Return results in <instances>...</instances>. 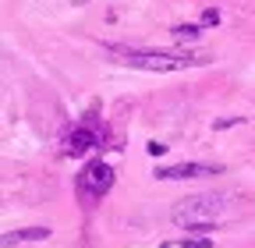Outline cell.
<instances>
[{
	"label": "cell",
	"mask_w": 255,
	"mask_h": 248,
	"mask_svg": "<svg viewBox=\"0 0 255 248\" xmlns=\"http://www.w3.org/2000/svg\"><path fill=\"white\" fill-rule=\"evenodd\" d=\"M199 32H202V25H174V32H170V36H174L177 43H195Z\"/></svg>",
	"instance_id": "obj_7"
},
{
	"label": "cell",
	"mask_w": 255,
	"mask_h": 248,
	"mask_svg": "<svg viewBox=\"0 0 255 248\" xmlns=\"http://www.w3.org/2000/svg\"><path fill=\"white\" fill-rule=\"evenodd\" d=\"M209 174H220V167H209V163H174V167H159L156 170L159 181H188V177H209Z\"/></svg>",
	"instance_id": "obj_5"
},
{
	"label": "cell",
	"mask_w": 255,
	"mask_h": 248,
	"mask_svg": "<svg viewBox=\"0 0 255 248\" xmlns=\"http://www.w3.org/2000/svg\"><path fill=\"white\" fill-rule=\"evenodd\" d=\"M227 213V202L223 195H191V199H181L174 209H170V220L184 231H209L220 216Z\"/></svg>",
	"instance_id": "obj_2"
},
{
	"label": "cell",
	"mask_w": 255,
	"mask_h": 248,
	"mask_svg": "<svg viewBox=\"0 0 255 248\" xmlns=\"http://www.w3.org/2000/svg\"><path fill=\"white\" fill-rule=\"evenodd\" d=\"M107 57H114L124 68H138V71H188V68L206 64L202 57H191V53H156V50L121 46V43H110Z\"/></svg>",
	"instance_id": "obj_1"
},
{
	"label": "cell",
	"mask_w": 255,
	"mask_h": 248,
	"mask_svg": "<svg viewBox=\"0 0 255 248\" xmlns=\"http://www.w3.org/2000/svg\"><path fill=\"white\" fill-rule=\"evenodd\" d=\"M170 245H177V248H213L209 238H181V241H170Z\"/></svg>",
	"instance_id": "obj_8"
},
{
	"label": "cell",
	"mask_w": 255,
	"mask_h": 248,
	"mask_svg": "<svg viewBox=\"0 0 255 248\" xmlns=\"http://www.w3.org/2000/svg\"><path fill=\"white\" fill-rule=\"evenodd\" d=\"M145 149H149V152H152V156H163V152H167V145H163V142H149V145H145Z\"/></svg>",
	"instance_id": "obj_10"
},
{
	"label": "cell",
	"mask_w": 255,
	"mask_h": 248,
	"mask_svg": "<svg viewBox=\"0 0 255 248\" xmlns=\"http://www.w3.org/2000/svg\"><path fill=\"white\" fill-rule=\"evenodd\" d=\"M199 25H220V11H216V7L202 11V21H199Z\"/></svg>",
	"instance_id": "obj_9"
},
{
	"label": "cell",
	"mask_w": 255,
	"mask_h": 248,
	"mask_svg": "<svg viewBox=\"0 0 255 248\" xmlns=\"http://www.w3.org/2000/svg\"><path fill=\"white\" fill-rule=\"evenodd\" d=\"M110 188H114V167L103 163V160H89L75 177V192L85 206H96Z\"/></svg>",
	"instance_id": "obj_3"
},
{
	"label": "cell",
	"mask_w": 255,
	"mask_h": 248,
	"mask_svg": "<svg viewBox=\"0 0 255 248\" xmlns=\"http://www.w3.org/2000/svg\"><path fill=\"white\" fill-rule=\"evenodd\" d=\"M50 234H53L50 227H21V231H7V234H4V248L21 245V241H46Z\"/></svg>",
	"instance_id": "obj_6"
},
{
	"label": "cell",
	"mask_w": 255,
	"mask_h": 248,
	"mask_svg": "<svg viewBox=\"0 0 255 248\" xmlns=\"http://www.w3.org/2000/svg\"><path fill=\"white\" fill-rule=\"evenodd\" d=\"M107 142V128H100L92 117L82 121L78 128H71L68 135H64V156H85V152L100 149Z\"/></svg>",
	"instance_id": "obj_4"
}]
</instances>
